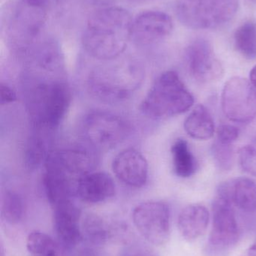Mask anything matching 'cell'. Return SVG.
<instances>
[{
	"mask_svg": "<svg viewBox=\"0 0 256 256\" xmlns=\"http://www.w3.org/2000/svg\"><path fill=\"white\" fill-rule=\"evenodd\" d=\"M217 196L225 198L243 212L256 210V184L248 178H238L223 182L218 188Z\"/></svg>",
	"mask_w": 256,
	"mask_h": 256,
	"instance_id": "cell-15",
	"label": "cell"
},
{
	"mask_svg": "<svg viewBox=\"0 0 256 256\" xmlns=\"http://www.w3.org/2000/svg\"><path fill=\"white\" fill-rule=\"evenodd\" d=\"M84 238L94 245H103L109 238L108 226L102 218L94 214H88L81 221Z\"/></svg>",
	"mask_w": 256,
	"mask_h": 256,
	"instance_id": "cell-19",
	"label": "cell"
},
{
	"mask_svg": "<svg viewBox=\"0 0 256 256\" xmlns=\"http://www.w3.org/2000/svg\"><path fill=\"white\" fill-rule=\"evenodd\" d=\"M48 158L76 183L84 174L93 172L96 165V158L93 152L82 146L65 149Z\"/></svg>",
	"mask_w": 256,
	"mask_h": 256,
	"instance_id": "cell-14",
	"label": "cell"
},
{
	"mask_svg": "<svg viewBox=\"0 0 256 256\" xmlns=\"http://www.w3.org/2000/svg\"><path fill=\"white\" fill-rule=\"evenodd\" d=\"M24 204L21 196L14 191H7L2 200V216L11 224H16L22 220Z\"/></svg>",
	"mask_w": 256,
	"mask_h": 256,
	"instance_id": "cell-22",
	"label": "cell"
},
{
	"mask_svg": "<svg viewBox=\"0 0 256 256\" xmlns=\"http://www.w3.org/2000/svg\"><path fill=\"white\" fill-rule=\"evenodd\" d=\"M113 170L119 180L128 186L141 188L147 182V160L135 149H126L117 154L113 162Z\"/></svg>",
	"mask_w": 256,
	"mask_h": 256,
	"instance_id": "cell-12",
	"label": "cell"
},
{
	"mask_svg": "<svg viewBox=\"0 0 256 256\" xmlns=\"http://www.w3.org/2000/svg\"><path fill=\"white\" fill-rule=\"evenodd\" d=\"M239 0H178L176 13L182 24L193 30H214L229 22Z\"/></svg>",
	"mask_w": 256,
	"mask_h": 256,
	"instance_id": "cell-3",
	"label": "cell"
},
{
	"mask_svg": "<svg viewBox=\"0 0 256 256\" xmlns=\"http://www.w3.org/2000/svg\"><path fill=\"white\" fill-rule=\"evenodd\" d=\"M75 195L90 204L103 202L115 195V184L109 174L91 172L78 179Z\"/></svg>",
	"mask_w": 256,
	"mask_h": 256,
	"instance_id": "cell-13",
	"label": "cell"
},
{
	"mask_svg": "<svg viewBox=\"0 0 256 256\" xmlns=\"http://www.w3.org/2000/svg\"><path fill=\"white\" fill-rule=\"evenodd\" d=\"M132 220L135 228L149 243L156 246L165 244L171 234V214L163 202L148 201L134 209Z\"/></svg>",
	"mask_w": 256,
	"mask_h": 256,
	"instance_id": "cell-5",
	"label": "cell"
},
{
	"mask_svg": "<svg viewBox=\"0 0 256 256\" xmlns=\"http://www.w3.org/2000/svg\"><path fill=\"white\" fill-rule=\"evenodd\" d=\"M234 46L240 54L247 58H256V24L245 22L236 30Z\"/></svg>",
	"mask_w": 256,
	"mask_h": 256,
	"instance_id": "cell-21",
	"label": "cell"
},
{
	"mask_svg": "<svg viewBox=\"0 0 256 256\" xmlns=\"http://www.w3.org/2000/svg\"><path fill=\"white\" fill-rule=\"evenodd\" d=\"M47 146L45 140L41 136H34L30 140L27 150V164L30 167L37 166L47 156Z\"/></svg>",
	"mask_w": 256,
	"mask_h": 256,
	"instance_id": "cell-23",
	"label": "cell"
},
{
	"mask_svg": "<svg viewBox=\"0 0 256 256\" xmlns=\"http://www.w3.org/2000/svg\"><path fill=\"white\" fill-rule=\"evenodd\" d=\"M184 128L192 138L207 140L214 134V121L208 110L204 105L199 104L185 120Z\"/></svg>",
	"mask_w": 256,
	"mask_h": 256,
	"instance_id": "cell-17",
	"label": "cell"
},
{
	"mask_svg": "<svg viewBox=\"0 0 256 256\" xmlns=\"http://www.w3.org/2000/svg\"><path fill=\"white\" fill-rule=\"evenodd\" d=\"M132 22L130 14L122 8L98 10L87 21L82 38L84 48L98 60L117 58L132 39Z\"/></svg>",
	"mask_w": 256,
	"mask_h": 256,
	"instance_id": "cell-1",
	"label": "cell"
},
{
	"mask_svg": "<svg viewBox=\"0 0 256 256\" xmlns=\"http://www.w3.org/2000/svg\"><path fill=\"white\" fill-rule=\"evenodd\" d=\"M174 24L168 14L149 10L133 20L132 39L139 44H150L160 42L170 36Z\"/></svg>",
	"mask_w": 256,
	"mask_h": 256,
	"instance_id": "cell-10",
	"label": "cell"
},
{
	"mask_svg": "<svg viewBox=\"0 0 256 256\" xmlns=\"http://www.w3.org/2000/svg\"><path fill=\"white\" fill-rule=\"evenodd\" d=\"M239 162L243 171L256 177V136L239 152Z\"/></svg>",
	"mask_w": 256,
	"mask_h": 256,
	"instance_id": "cell-24",
	"label": "cell"
},
{
	"mask_svg": "<svg viewBox=\"0 0 256 256\" xmlns=\"http://www.w3.org/2000/svg\"><path fill=\"white\" fill-rule=\"evenodd\" d=\"M186 60L189 72L197 80L210 82L222 76L223 68L208 40L199 38L186 48Z\"/></svg>",
	"mask_w": 256,
	"mask_h": 256,
	"instance_id": "cell-9",
	"label": "cell"
},
{
	"mask_svg": "<svg viewBox=\"0 0 256 256\" xmlns=\"http://www.w3.org/2000/svg\"><path fill=\"white\" fill-rule=\"evenodd\" d=\"M239 136V130L231 124H221L217 129L216 142L225 146H231Z\"/></svg>",
	"mask_w": 256,
	"mask_h": 256,
	"instance_id": "cell-26",
	"label": "cell"
},
{
	"mask_svg": "<svg viewBox=\"0 0 256 256\" xmlns=\"http://www.w3.org/2000/svg\"><path fill=\"white\" fill-rule=\"evenodd\" d=\"M119 256H159L150 248L141 244H131L122 250Z\"/></svg>",
	"mask_w": 256,
	"mask_h": 256,
	"instance_id": "cell-27",
	"label": "cell"
},
{
	"mask_svg": "<svg viewBox=\"0 0 256 256\" xmlns=\"http://www.w3.org/2000/svg\"><path fill=\"white\" fill-rule=\"evenodd\" d=\"M213 155L217 165L222 170H229L233 162L231 146H225L218 142L213 144Z\"/></svg>",
	"mask_w": 256,
	"mask_h": 256,
	"instance_id": "cell-25",
	"label": "cell"
},
{
	"mask_svg": "<svg viewBox=\"0 0 256 256\" xmlns=\"http://www.w3.org/2000/svg\"><path fill=\"white\" fill-rule=\"evenodd\" d=\"M0 97H1L2 105L12 103L17 99L15 92L10 87L3 84H1V87H0Z\"/></svg>",
	"mask_w": 256,
	"mask_h": 256,
	"instance_id": "cell-28",
	"label": "cell"
},
{
	"mask_svg": "<svg viewBox=\"0 0 256 256\" xmlns=\"http://www.w3.org/2000/svg\"><path fill=\"white\" fill-rule=\"evenodd\" d=\"M242 256H256V240L245 251Z\"/></svg>",
	"mask_w": 256,
	"mask_h": 256,
	"instance_id": "cell-30",
	"label": "cell"
},
{
	"mask_svg": "<svg viewBox=\"0 0 256 256\" xmlns=\"http://www.w3.org/2000/svg\"><path fill=\"white\" fill-rule=\"evenodd\" d=\"M30 256H60L59 244L51 236L40 231H33L27 238Z\"/></svg>",
	"mask_w": 256,
	"mask_h": 256,
	"instance_id": "cell-20",
	"label": "cell"
},
{
	"mask_svg": "<svg viewBox=\"0 0 256 256\" xmlns=\"http://www.w3.org/2000/svg\"><path fill=\"white\" fill-rule=\"evenodd\" d=\"M221 104L230 121L250 122L256 117V88L245 78H231L224 86Z\"/></svg>",
	"mask_w": 256,
	"mask_h": 256,
	"instance_id": "cell-6",
	"label": "cell"
},
{
	"mask_svg": "<svg viewBox=\"0 0 256 256\" xmlns=\"http://www.w3.org/2000/svg\"><path fill=\"white\" fill-rule=\"evenodd\" d=\"M84 135L90 144L98 148L110 149L126 138L129 127L126 122L112 114L92 112L84 123Z\"/></svg>",
	"mask_w": 256,
	"mask_h": 256,
	"instance_id": "cell-7",
	"label": "cell"
},
{
	"mask_svg": "<svg viewBox=\"0 0 256 256\" xmlns=\"http://www.w3.org/2000/svg\"><path fill=\"white\" fill-rule=\"evenodd\" d=\"M249 80L252 85L256 88V66L251 70L249 74Z\"/></svg>",
	"mask_w": 256,
	"mask_h": 256,
	"instance_id": "cell-31",
	"label": "cell"
},
{
	"mask_svg": "<svg viewBox=\"0 0 256 256\" xmlns=\"http://www.w3.org/2000/svg\"><path fill=\"white\" fill-rule=\"evenodd\" d=\"M49 0H25L27 6L36 9L44 10L45 8L48 6Z\"/></svg>",
	"mask_w": 256,
	"mask_h": 256,
	"instance_id": "cell-29",
	"label": "cell"
},
{
	"mask_svg": "<svg viewBox=\"0 0 256 256\" xmlns=\"http://www.w3.org/2000/svg\"><path fill=\"white\" fill-rule=\"evenodd\" d=\"M70 103V90L64 82L54 81L38 86L30 103L33 124L39 129L57 128L66 115Z\"/></svg>",
	"mask_w": 256,
	"mask_h": 256,
	"instance_id": "cell-4",
	"label": "cell"
},
{
	"mask_svg": "<svg viewBox=\"0 0 256 256\" xmlns=\"http://www.w3.org/2000/svg\"><path fill=\"white\" fill-rule=\"evenodd\" d=\"M210 221L208 210L202 204H189L182 210L177 226L182 237L193 242L205 234Z\"/></svg>",
	"mask_w": 256,
	"mask_h": 256,
	"instance_id": "cell-16",
	"label": "cell"
},
{
	"mask_svg": "<svg viewBox=\"0 0 256 256\" xmlns=\"http://www.w3.org/2000/svg\"><path fill=\"white\" fill-rule=\"evenodd\" d=\"M171 154L174 170L177 176L189 178L195 172L196 162L186 140H177L171 147Z\"/></svg>",
	"mask_w": 256,
	"mask_h": 256,
	"instance_id": "cell-18",
	"label": "cell"
},
{
	"mask_svg": "<svg viewBox=\"0 0 256 256\" xmlns=\"http://www.w3.org/2000/svg\"><path fill=\"white\" fill-rule=\"evenodd\" d=\"M252 1L256 2V0H252Z\"/></svg>",
	"mask_w": 256,
	"mask_h": 256,
	"instance_id": "cell-32",
	"label": "cell"
},
{
	"mask_svg": "<svg viewBox=\"0 0 256 256\" xmlns=\"http://www.w3.org/2000/svg\"><path fill=\"white\" fill-rule=\"evenodd\" d=\"M56 234L60 244L67 249L80 244L84 239L81 230V212L72 200L53 207Z\"/></svg>",
	"mask_w": 256,
	"mask_h": 256,
	"instance_id": "cell-11",
	"label": "cell"
},
{
	"mask_svg": "<svg viewBox=\"0 0 256 256\" xmlns=\"http://www.w3.org/2000/svg\"><path fill=\"white\" fill-rule=\"evenodd\" d=\"M194 104V98L176 72L162 74L141 104L143 114L152 118H162L184 114Z\"/></svg>",
	"mask_w": 256,
	"mask_h": 256,
	"instance_id": "cell-2",
	"label": "cell"
},
{
	"mask_svg": "<svg viewBox=\"0 0 256 256\" xmlns=\"http://www.w3.org/2000/svg\"><path fill=\"white\" fill-rule=\"evenodd\" d=\"M213 224L209 245L216 250H226L234 246L240 238V230L231 202L216 197L212 204Z\"/></svg>",
	"mask_w": 256,
	"mask_h": 256,
	"instance_id": "cell-8",
	"label": "cell"
}]
</instances>
